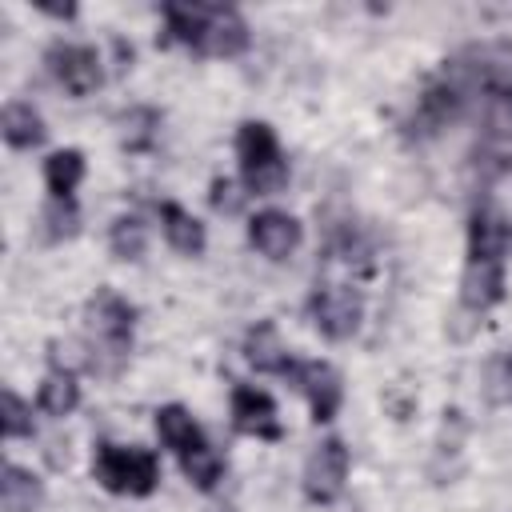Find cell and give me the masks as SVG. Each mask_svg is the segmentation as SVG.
<instances>
[{"mask_svg": "<svg viewBox=\"0 0 512 512\" xmlns=\"http://www.w3.org/2000/svg\"><path fill=\"white\" fill-rule=\"evenodd\" d=\"M236 156H240V176L248 192L256 196H276L288 184V164L276 144V132L264 120H248L236 132Z\"/></svg>", "mask_w": 512, "mask_h": 512, "instance_id": "cell-1", "label": "cell"}, {"mask_svg": "<svg viewBox=\"0 0 512 512\" xmlns=\"http://www.w3.org/2000/svg\"><path fill=\"white\" fill-rule=\"evenodd\" d=\"M92 472L108 492H128V496H148L160 480V464L148 448H120V444H100Z\"/></svg>", "mask_w": 512, "mask_h": 512, "instance_id": "cell-2", "label": "cell"}, {"mask_svg": "<svg viewBox=\"0 0 512 512\" xmlns=\"http://www.w3.org/2000/svg\"><path fill=\"white\" fill-rule=\"evenodd\" d=\"M312 320L328 340H348L360 324V296L344 284H328L312 292Z\"/></svg>", "mask_w": 512, "mask_h": 512, "instance_id": "cell-3", "label": "cell"}, {"mask_svg": "<svg viewBox=\"0 0 512 512\" xmlns=\"http://www.w3.org/2000/svg\"><path fill=\"white\" fill-rule=\"evenodd\" d=\"M344 476H348V448H344V440L332 436L304 464V492H308V500H316V504L336 500L340 488H344Z\"/></svg>", "mask_w": 512, "mask_h": 512, "instance_id": "cell-4", "label": "cell"}, {"mask_svg": "<svg viewBox=\"0 0 512 512\" xmlns=\"http://www.w3.org/2000/svg\"><path fill=\"white\" fill-rule=\"evenodd\" d=\"M48 68L72 96H88L100 84V56L84 44H56L48 52Z\"/></svg>", "mask_w": 512, "mask_h": 512, "instance_id": "cell-5", "label": "cell"}, {"mask_svg": "<svg viewBox=\"0 0 512 512\" xmlns=\"http://www.w3.org/2000/svg\"><path fill=\"white\" fill-rule=\"evenodd\" d=\"M292 376L300 380V388H304V396H308V404H312V420H316V424L332 420L336 408H340V400H344L340 372H336L332 364H324V360H308V364H296Z\"/></svg>", "mask_w": 512, "mask_h": 512, "instance_id": "cell-6", "label": "cell"}, {"mask_svg": "<svg viewBox=\"0 0 512 512\" xmlns=\"http://www.w3.org/2000/svg\"><path fill=\"white\" fill-rule=\"evenodd\" d=\"M232 424L248 436H264V440H276L280 436V420H276V404L264 388H252V384H240L232 388Z\"/></svg>", "mask_w": 512, "mask_h": 512, "instance_id": "cell-7", "label": "cell"}, {"mask_svg": "<svg viewBox=\"0 0 512 512\" xmlns=\"http://www.w3.org/2000/svg\"><path fill=\"white\" fill-rule=\"evenodd\" d=\"M88 312H92V328L108 344V352L124 356L128 352V340H132V304L104 288V292H96V300H92Z\"/></svg>", "mask_w": 512, "mask_h": 512, "instance_id": "cell-8", "label": "cell"}, {"mask_svg": "<svg viewBox=\"0 0 512 512\" xmlns=\"http://www.w3.org/2000/svg\"><path fill=\"white\" fill-rule=\"evenodd\" d=\"M248 236H252V244H256L268 260H284V256H292L296 244H300V224H296V216L268 208V212H260V216L252 220Z\"/></svg>", "mask_w": 512, "mask_h": 512, "instance_id": "cell-9", "label": "cell"}, {"mask_svg": "<svg viewBox=\"0 0 512 512\" xmlns=\"http://www.w3.org/2000/svg\"><path fill=\"white\" fill-rule=\"evenodd\" d=\"M512 240V224L492 208H476L468 224V260H504V248Z\"/></svg>", "mask_w": 512, "mask_h": 512, "instance_id": "cell-10", "label": "cell"}, {"mask_svg": "<svg viewBox=\"0 0 512 512\" xmlns=\"http://www.w3.org/2000/svg\"><path fill=\"white\" fill-rule=\"evenodd\" d=\"M504 296V260H468L460 280V300L472 312L492 308Z\"/></svg>", "mask_w": 512, "mask_h": 512, "instance_id": "cell-11", "label": "cell"}, {"mask_svg": "<svg viewBox=\"0 0 512 512\" xmlns=\"http://www.w3.org/2000/svg\"><path fill=\"white\" fill-rule=\"evenodd\" d=\"M248 48V24L232 12V8H212L204 36H200V52L208 56H240Z\"/></svg>", "mask_w": 512, "mask_h": 512, "instance_id": "cell-12", "label": "cell"}, {"mask_svg": "<svg viewBox=\"0 0 512 512\" xmlns=\"http://www.w3.org/2000/svg\"><path fill=\"white\" fill-rule=\"evenodd\" d=\"M156 432H160L164 448H172L176 456H188L192 448L208 444L204 432L196 428V420L188 416V408H180V404H168V408L156 412Z\"/></svg>", "mask_w": 512, "mask_h": 512, "instance_id": "cell-13", "label": "cell"}, {"mask_svg": "<svg viewBox=\"0 0 512 512\" xmlns=\"http://www.w3.org/2000/svg\"><path fill=\"white\" fill-rule=\"evenodd\" d=\"M0 504L4 512H36L44 504V484L20 464H8L0 476Z\"/></svg>", "mask_w": 512, "mask_h": 512, "instance_id": "cell-14", "label": "cell"}, {"mask_svg": "<svg viewBox=\"0 0 512 512\" xmlns=\"http://www.w3.org/2000/svg\"><path fill=\"white\" fill-rule=\"evenodd\" d=\"M460 104H464V92H460L452 80L432 84V88L420 96V104H416V124H420V132H436V128H444V124L460 112Z\"/></svg>", "mask_w": 512, "mask_h": 512, "instance_id": "cell-15", "label": "cell"}, {"mask_svg": "<svg viewBox=\"0 0 512 512\" xmlns=\"http://www.w3.org/2000/svg\"><path fill=\"white\" fill-rule=\"evenodd\" d=\"M244 356H248V364H252L256 372H292V368H296L292 356L284 352V344H280V336H276L272 324H256V328L248 332Z\"/></svg>", "mask_w": 512, "mask_h": 512, "instance_id": "cell-16", "label": "cell"}, {"mask_svg": "<svg viewBox=\"0 0 512 512\" xmlns=\"http://www.w3.org/2000/svg\"><path fill=\"white\" fill-rule=\"evenodd\" d=\"M160 224H164V236H168V244L176 252H184V256H200L204 252V224L192 212H184L180 204H164L160 208Z\"/></svg>", "mask_w": 512, "mask_h": 512, "instance_id": "cell-17", "label": "cell"}, {"mask_svg": "<svg viewBox=\"0 0 512 512\" xmlns=\"http://www.w3.org/2000/svg\"><path fill=\"white\" fill-rule=\"evenodd\" d=\"M80 180H84V156L76 148L52 152L44 160V184H48L52 200H72V192H76Z\"/></svg>", "mask_w": 512, "mask_h": 512, "instance_id": "cell-18", "label": "cell"}, {"mask_svg": "<svg viewBox=\"0 0 512 512\" xmlns=\"http://www.w3.org/2000/svg\"><path fill=\"white\" fill-rule=\"evenodd\" d=\"M36 404H40V412H48V416H68V412L80 404V384H76V376L64 372V368H52V372L40 380Z\"/></svg>", "mask_w": 512, "mask_h": 512, "instance_id": "cell-19", "label": "cell"}, {"mask_svg": "<svg viewBox=\"0 0 512 512\" xmlns=\"http://www.w3.org/2000/svg\"><path fill=\"white\" fill-rule=\"evenodd\" d=\"M0 128H4V140H8L12 148H32V144L44 140V120H40V112H36L32 104H24V100H16V104L4 108Z\"/></svg>", "mask_w": 512, "mask_h": 512, "instance_id": "cell-20", "label": "cell"}, {"mask_svg": "<svg viewBox=\"0 0 512 512\" xmlns=\"http://www.w3.org/2000/svg\"><path fill=\"white\" fill-rule=\"evenodd\" d=\"M208 4H168L164 8V20H168V36L180 40V44H192L200 48V36H204V24H208Z\"/></svg>", "mask_w": 512, "mask_h": 512, "instance_id": "cell-21", "label": "cell"}, {"mask_svg": "<svg viewBox=\"0 0 512 512\" xmlns=\"http://www.w3.org/2000/svg\"><path fill=\"white\" fill-rule=\"evenodd\" d=\"M476 168L484 180L512 172V132H488L484 144L476 148Z\"/></svg>", "mask_w": 512, "mask_h": 512, "instance_id": "cell-22", "label": "cell"}, {"mask_svg": "<svg viewBox=\"0 0 512 512\" xmlns=\"http://www.w3.org/2000/svg\"><path fill=\"white\" fill-rule=\"evenodd\" d=\"M112 252L120 256V260H140L144 256V244H148V236H144V224L136 220V216H120L116 224H112Z\"/></svg>", "mask_w": 512, "mask_h": 512, "instance_id": "cell-23", "label": "cell"}, {"mask_svg": "<svg viewBox=\"0 0 512 512\" xmlns=\"http://www.w3.org/2000/svg\"><path fill=\"white\" fill-rule=\"evenodd\" d=\"M180 468H184V476H188L192 484H200V488H212V484L220 480V472H224L220 456H216L208 444H200V448H192L188 456H180Z\"/></svg>", "mask_w": 512, "mask_h": 512, "instance_id": "cell-24", "label": "cell"}, {"mask_svg": "<svg viewBox=\"0 0 512 512\" xmlns=\"http://www.w3.org/2000/svg\"><path fill=\"white\" fill-rule=\"evenodd\" d=\"M156 128H160V120H156L152 108H132L128 116H120V140H124V148H148L152 136H156Z\"/></svg>", "mask_w": 512, "mask_h": 512, "instance_id": "cell-25", "label": "cell"}, {"mask_svg": "<svg viewBox=\"0 0 512 512\" xmlns=\"http://www.w3.org/2000/svg\"><path fill=\"white\" fill-rule=\"evenodd\" d=\"M0 404H4V436L8 440H20V436H28L32 432V408L12 392V388H4V396H0Z\"/></svg>", "mask_w": 512, "mask_h": 512, "instance_id": "cell-26", "label": "cell"}, {"mask_svg": "<svg viewBox=\"0 0 512 512\" xmlns=\"http://www.w3.org/2000/svg\"><path fill=\"white\" fill-rule=\"evenodd\" d=\"M76 224H80V212H76V204H72V200H52V204L44 208V232H48L52 240L72 236V232H76Z\"/></svg>", "mask_w": 512, "mask_h": 512, "instance_id": "cell-27", "label": "cell"}, {"mask_svg": "<svg viewBox=\"0 0 512 512\" xmlns=\"http://www.w3.org/2000/svg\"><path fill=\"white\" fill-rule=\"evenodd\" d=\"M212 208H216V212H236V208H240V196H236L232 180H216V184H212Z\"/></svg>", "mask_w": 512, "mask_h": 512, "instance_id": "cell-28", "label": "cell"}, {"mask_svg": "<svg viewBox=\"0 0 512 512\" xmlns=\"http://www.w3.org/2000/svg\"><path fill=\"white\" fill-rule=\"evenodd\" d=\"M508 376H512V356H508Z\"/></svg>", "mask_w": 512, "mask_h": 512, "instance_id": "cell-29", "label": "cell"}]
</instances>
